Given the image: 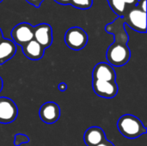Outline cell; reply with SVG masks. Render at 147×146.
<instances>
[{"label":"cell","mask_w":147,"mask_h":146,"mask_svg":"<svg viewBox=\"0 0 147 146\" xmlns=\"http://www.w3.org/2000/svg\"><path fill=\"white\" fill-rule=\"evenodd\" d=\"M26 1L31 5L34 6L35 8H39L41 5V3L44 2V0H26Z\"/></svg>","instance_id":"obj_18"},{"label":"cell","mask_w":147,"mask_h":146,"mask_svg":"<svg viewBox=\"0 0 147 146\" xmlns=\"http://www.w3.org/2000/svg\"><path fill=\"white\" fill-rule=\"evenodd\" d=\"M12 40L16 45L22 46L34 39V27L28 22H21L11 30Z\"/></svg>","instance_id":"obj_5"},{"label":"cell","mask_w":147,"mask_h":146,"mask_svg":"<svg viewBox=\"0 0 147 146\" xmlns=\"http://www.w3.org/2000/svg\"><path fill=\"white\" fill-rule=\"evenodd\" d=\"M54 1L61 5H70L71 3V0H54Z\"/></svg>","instance_id":"obj_21"},{"label":"cell","mask_w":147,"mask_h":146,"mask_svg":"<svg viewBox=\"0 0 147 146\" xmlns=\"http://www.w3.org/2000/svg\"><path fill=\"white\" fill-rule=\"evenodd\" d=\"M117 128L127 139H134L147 133L143 122L134 115L124 114L117 121Z\"/></svg>","instance_id":"obj_2"},{"label":"cell","mask_w":147,"mask_h":146,"mask_svg":"<svg viewBox=\"0 0 147 146\" xmlns=\"http://www.w3.org/2000/svg\"><path fill=\"white\" fill-rule=\"evenodd\" d=\"M104 131L99 126L88 128L84 134V141L87 146H96L106 139Z\"/></svg>","instance_id":"obj_11"},{"label":"cell","mask_w":147,"mask_h":146,"mask_svg":"<svg viewBox=\"0 0 147 146\" xmlns=\"http://www.w3.org/2000/svg\"><path fill=\"white\" fill-rule=\"evenodd\" d=\"M59 89L61 92L65 91V90L67 89V85H66V83H60L59 84Z\"/></svg>","instance_id":"obj_22"},{"label":"cell","mask_w":147,"mask_h":146,"mask_svg":"<svg viewBox=\"0 0 147 146\" xmlns=\"http://www.w3.org/2000/svg\"><path fill=\"white\" fill-rule=\"evenodd\" d=\"M1 2H3V0H0V3H1Z\"/></svg>","instance_id":"obj_25"},{"label":"cell","mask_w":147,"mask_h":146,"mask_svg":"<svg viewBox=\"0 0 147 146\" xmlns=\"http://www.w3.org/2000/svg\"><path fill=\"white\" fill-rule=\"evenodd\" d=\"M136 7L140 9H141L144 12H146V0H139Z\"/></svg>","instance_id":"obj_17"},{"label":"cell","mask_w":147,"mask_h":146,"mask_svg":"<svg viewBox=\"0 0 147 146\" xmlns=\"http://www.w3.org/2000/svg\"><path fill=\"white\" fill-rule=\"evenodd\" d=\"M125 24L139 33L146 32V12L136 6H127L122 17Z\"/></svg>","instance_id":"obj_3"},{"label":"cell","mask_w":147,"mask_h":146,"mask_svg":"<svg viewBox=\"0 0 147 146\" xmlns=\"http://www.w3.org/2000/svg\"><path fill=\"white\" fill-rule=\"evenodd\" d=\"M111 9L118 15V17H123L127 5L122 0H108Z\"/></svg>","instance_id":"obj_14"},{"label":"cell","mask_w":147,"mask_h":146,"mask_svg":"<svg viewBox=\"0 0 147 146\" xmlns=\"http://www.w3.org/2000/svg\"><path fill=\"white\" fill-rule=\"evenodd\" d=\"M93 4V0H71L70 5L80 9H88Z\"/></svg>","instance_id":"obj_15"},{"label":"cell","mask_w":147,"mask_h":146,"mask_svg":"<svg viewBox=\"0 0 147 146\" xmlns=\"http://www.w3.org/2000/svg\"><path fill=\"white\" fill-rule=\"evenodd\" d=\"M23 54L31 60H40L45 53V49L34 39L22 46Z\"/></svg>","instance_id":"obj_12"},{"label":"cell","mask_w":147,"mask_h":146,"mask_svg":"<svg viewBox=\"0 0 147 146\" xmlns=\"http://www.w3.org/2000/svg\"><path fill=\"white\" fill-rule=\"evenodd\" d=\"M127 6H136L139 0H122Z\"/></svg>","instance_id":"obj_19"},{"label":"cell","mask_w":147,"mask_h":146,"mask_svg":"<svg viewBox=\"0 0 147 146\" xmlns=\"http://www.w3.org/2000/svg\"><path fill=\"white\" fill-rule=\"evenodd\" d=\"M105 30L115 37V42L107 50L106 56L109 64L116 67L127 65L131 58V51L127 46L129 36L126 31L122 17H117L114 22L107 24Z\"/></svg>","instance_id":"obj_1"},{"label":"cell","mask_w":147,"mask_h":146,"mask_svg":"<svg viewBox=\"0 0 147 146\" xmlns=\"http://www.w3.org/2000/svg\"><path fill=\"white\" fill-rule=\"evenodd\" d=\"M92 77L93 80L115 82L116 73L111 65L109 63L101 62L94 67L92 71Z\"/></svg>","instance_id":"obj_9"},{"label":"cell","mask_w":147,"mask_h":146,"mask_svg":"<svg viewBox=\"0 0 147 146\" xmlns=\"http://www.w3.org/2000/svg\"><path fill=\"white\" fill-rule=\"evenodd\" d=\"M40 120L47 124H53L59 120L60 117L59 106L53 102L44 103L39 111Z\"/></svg>","instance_id":"obj_10"},{"label":"cell","mask_w":147,"mask_h":146,"mask_svg":"<svg viewBox=\"0 0 147 146\" xmlns=\"http://www.w3.org/2000/svg\"><path fill=\"white\" fill-rule=\"evenodd\" d=\"M4 37H3V31H2V29L0 28V41L3 39Z\"/></svg>","instance_id":"obj_24"},{"label":"cell","mask_w":147,"mask_h":146,"mask_svg":"<svg viewBox=\"0 0 147 146\" xmlns=\"http://www.w3.org/2000/svg\"><path fill=\"white\" fill-rule=\"evenodd\" d=\"M92 88L94 92L102 98L111 99L116 96L118 94V85L116 82H106V81H92Z\"/></svg>","instance_id":"obj_7"},{"label":"cell","mask_w":147,"mask_h":146,"mask_svg":"<svg viewBox=\"0 0 147 146\" xmlns=\"http://www.w3.org/2000/svg\"><path fill=\"white\" fill-rule=\"evenodd\" d=\"M16 52V45L12 40L3 38L0 41V65L11 59Z\"/></svg>","instance_id":"obj_13"},{"label":"cell","mask_w":147,"mask_h":146,"mask_svg":"<svg viewBox=\"0 0 147 146\" xmlns=\"http://www.w3.org/2000/svg\"><path fill=\"white\" fill-rule=\"evenodd\" d=\"M34 40L44 49L49 47L53 43V28L47 23H40L34 27Z\"/></svg>","instance_id":"obj_8"},{"label":"cell","mask_w":147,"mask_h":146,"mask_svg":"<svg viewBox=\"0 0 147 146\" xmlns=\"http://www.w3.org/2000/svg\"><path fill=\"white\" fill-rule=\"evenodd\" d=\"M3 82L2 77H0V92H1V91H2V89H3Z\"/></svg>","instance_id":"obj_23"},{"label":"cell","mask_w":147,"mask_h":146,"mask_svg":"<svg viewBox=\"0 0 147 146\" xmlns=\"http://www.w3.org/2000/svg\"><path fill=\"white\" fill-rule=\"evenodd\" d=\"M96 146H115L111 141H109V140H108L107 139L104 140V141H102V143H100L99 145H97Z\"/></svg>","instance_id":"obj_20"},{"label":"cell","mask_w":147,"mask_h":146,"mask_svg":"<svg viewBox=\"0 0 147 146\" xmlns=\"http://www.w3.org/2000/svg\"><path fill=\"white\" fill-rule=\"evenodd\" d=\"M65 42L69 48L74 51H79L87 45L88 34L83 28L72 27L65 32Z\"/></svg>","instance_id":"obj_4"},{"label":"cell","mask_w":147,"mask_h":146,"mask_svg":"<svg viewBox=\"0 0 147 146\" xmlns=\"http://www.w3.org/2000/svg\"><path fill=\"white\" fill-rule=\"evenodd\" d=\"M14 138H15L14 139V145L15 146H20L22 144H27L29 142V138L25 134L18 133V134H16Z\"/></svg>","instance_id":"obj_16"},{"label":"cell","mask_w":147,"mask_h":146,"mask_svg":"<svg viewBox=\"0 0 147 146\" xmlns=\"http://www.w3.org/2000/svg\"><path fill=\"white\" fill-rule=\"evenodd\" d=\"M18 115L16 104L8 97H0V123L9 124Z\"/></svg>","instance_id":"obj_6"}]
</instances>
